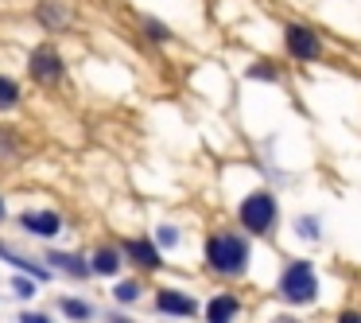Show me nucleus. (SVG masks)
<instances>
[{
    "label": "nucleus",
    "instance_id": "obj_12",
    "mask_svg": "<svg viewBox=\"0 0 361 323\" xmlns=\"http://www.w3.org/2000/svg\"><path fill=\"white\" fill-rule=\"evenodd\" d=\"M66 20H71V12H66V4L63 0H43L39 4V24H47V28H66Z\"/></svg>",
    "mask_w": 361,
    "mask_h": 323
},
{
    "label": "nucleus",
    "instance_id": "obj_23",
    "mask_svg": "<svg viewBox=\"0 0 361 323\" xmlns=\"http://www.w3.org/2000/svg\"><path fill=\"white\" fill-rule=\"evenodd\" d=\"M338 323H361V315H357V312H345V315H342V319H338Z\"/></svg>",
    "mask_w": 361,
    "mask_h": 323
},
{
    "label": "nucleus",
    "instance_id": "obj_25",
    "mask_svg": "<svg viewBox=\"0 0 361 323\" xmlns=\"http://www.w3.org/2000/svg\"><path fill=\"white\" fill-rule=\"evenodd\" d=\"M276 323H295V319H276Z\"/></svg>",
    "mask_w": 361,
    "mask_h": 323
},
{
    "label": "nucleus",
    "instance_id": "obj_11",
    "mask_svg": "<svg viewBox=\"0 0 361 323\" xmlns=\"http://www.w3.org/2000/svg\"><path fill=\"white\" fill-rule=\"evenodd\" d=\"M0 257L8 261V265H16V269H24V273H32L35 281H51V269H43V265H35V261H27L24 253H16V249H8V245L0 242Z\"/></svg>",
    "mask_w": 361,
    "mask_h": 323
},
{
    "label": "nucleus",
    "instance_id": "obj_6",
    "mask_svg": "<svg viewBox=\"0 0 361 323\" xmlns=\"http://www.w3.org/2000/svg\"><path fill=\"white\" fill-rule=\"evenodd\" d=\"M20 226L32 230L35 237H55L59 230H63V218H59L55 211H24L20 214Z\"/></svg>",
    "mask_w": 361,
    "mask_h": 323
},
{
    "label": "nucleus",
    "instance_id": "obj_9",
    "mask_svg": "<svg viewBox=\"0 0 361 323\" xmlns=\"http://www.w3.org/2000/svg\"><path fill=\"white\" fill-rule=\"evenodd\" d=\"M237 296H229V292H221V296H214L210 304H206V319L210 323H233V315H237Z\"/></svg>",
    "mask_w": 361,
    "mask_h": 323
},
{
    "label": "nucleus",
    "instance_id": "obj_8",
    "mask_svg": "<svg viewBox=\"0 0 361 323\" xmlns=\"http://www.w3.org/2000/svg\"><path fill=\"white\" fill-rule=\"evenodd\" d=\"M125 253H128V257H133L140 269H159V249L148 242V237H133V242L125 245Z\"/></svg>",
    "mask_w": 361,
    "mask_h": 323
},
{
    "label": "nucleus",
    "instance_id": "obj_3",
    "mask_svg": "<svg viewBox=\"0 0 361 323\" xmlns=\"http://www.w3.org/2000/svg\"><path fill=\"white\" fill-rule=\"evenodd\" d=\"M241 222H245V230H252V234H264L268 226L276 222V199L268 195V191H252L249 199L241 203Z\"/></svg>",
    "mask_w": 361,
    "mask_h": 323
},
{
    "label": "nucleus",
    "instance_id": "obj_7",
    "mask_svg": "<svg viewBox=\"0 0 361 323\" xmlns=\"http://www.w3.org/2000/svg\"><path fill=\"white\" fill-rule=\"evenodd\" d=\"M156 307L164 315H195L198 312V300L187 296V292H175V288H164L156 296Z\"/></svg>",
    "mask_w": 361,
    "mask_h": 323
},
{
    "label": "nucleus",
    "instance_id": "obj_15",
    "mask_svg": "<svg viewBox=\"0 0 361 323\" xmlns=\"http://www.w3.org/2000/svg\"><path fill=\"white\" fill-rule=\"evenodd\" d=\"M16 102H20V86L12 78H4V74H0V110H12Z\"/></svg>",
    "mask_w": 361,
    "mask_h": 323
},
{
    "label": "nucleus",
    "instance_id": "obj_1",
    "mask_svg": "<svg viewBox=\"0 0 361 323\" xmlns=\"http://www.w3.org/2000/svg\"><path fill=\"white\" fill-rule=\"evenodd\" d=\"M206 261H210L218 273L233 276V273H241V269L249 265V245H245V237H237V234H214L210 242H206Z\"/></svg>",
    "mask_w": 361,
    "mask_h": 323
},
{
    "label": "nucleus",
    "instance_id": "obj_5",
    "mask_svg": "<svg viewBox=\"0 0 361 323\" xmlns=\"http://www.w3.org/2000/svg\"><path fill=\"white\" fill-rule=\"evenodd\" d=\"M283 40H288V51H291L295 59H319V55H322L319 35H314V32H307V28H299V24H291Z\"/></svg>",
    "mask_w": 361,
    "mask_h": 323
},
{
    "label": "nucleus",
    "instance_id": "obj_18",
    "mask_svg": "<svg viewBox=\"0 0 361 323\" xmlns=\"http://www.w3.org/2000/svg\"><path fill=\"white\" fill-rule=\"evenodd\" d=\"M295 226H299V234H303V237H314V234H319V222H314V218H299Z\"/></svg>",
    "mask_w": 361,
    "mask_h": 323
},
{
    "label": "nucleus",
    "instance_id": "obj_4",
    "mask_svg": "<svg viewBox=\"0 0 361 323\" xmlns=\"http://www.w3.org/2000/svg\"><path fill=\"white\" fill-rule=\"evenodd\" d=\"M27 71H32V78L39 82V86H43V82L51 86V82L63 78V59H59V51L51 47V43H43V47L32 51V63H27Z\"/></svg>",
    "mask_w": 361,
    "mask_h": 323
},
{
    "label": "nucleus",
    "instance_id": "obj_2",
    "mask_svg": "<svg viewBox=\"0 0 361 323\" xmlns=\"http://www.w3.org/2000/svg\"><path fill=\"white\" fill-rule=\"evenodd\" d=\"M280 292L288 304H311L314 296H319V281H314V265L311 261H291L288 269H283L280 276Z\"/></svg>",
    "mask_w": 361,
    "mask_h": 323
},
{
    "label": "nucleus",
    "instance_id": "obj_14",
    "mask_svg": "<svg viewBox=\"0 0 361 323\" xmlns=\"http://www.w3.org/2000/svg\"><path fill=\"white\" fill-rule=\"evenodd\" d=\"M59 307H63L71 319H90V315H94V307H90V304H82V300H71V296L59 300Z\"/></svg>",
    "mask_w": 361,
    "mask_h": 323
},
{
    "label": "nucleus",
    "instance_id": "obj_19",
    "mask_svg": "<svg viewBox=\"0 0 361 323\" xmlns=\"http://www.w3.org/2000/svg\"><path fill=\"white\" fill-rule=\"evenodd\" d=\"M20 323H55V319L43 315V312H24V315H20Z\"/></svg>",
    "mask_w": 361,
    "mask_h": 323
},
{
    "label": "nucleus",
    "instance_id": "obj_24",
    "mask_svg": "<svg viewBox=\"0 0 361 323\" xmlns=\"http://www.w3.org/2000/svg\"><path fill=\"white\" fill-rule=\"evenodd\" d=\"M4 214H8V211H4V199H0V222H4Z\"/></svg>",
    "mask_w": 361,
    "mask_h": 323
},
{
    "label": "nucleus",
    "instance_id": "obj_13",
    "mask_svg": "<svg viewBox=\"0 0 361 323\" xmlns=\"http://www.w3.org/2000/svg\"><path fill=\"white\" fill-rule=\"evenodd\" d=\"M51 265H59V269H63V273H71V276H78V281H82V276H90V265H86V261H82V257H74V253H51Z\"/></svg>",
    "mask_w": 361,
    "mask_h": 323
},
{
    "label": "nucleus",
    "instance_id": "obj_16",
    "mask_svg": "<svg viewBox=\"0 0 361 323\" xmlns=\"http://www.w3.org/2000/svg\"><path fill=\"white\" fill-rule=\"evenodd\" d=\"M113 296H117L121 304H136V296H140V284H136V281H121Z\"/></svg>",
    "mask_w": 361,
    "mask_h": 323
},
{
    "label": "nucleus",
    "instance_id": "obj_20",
    "mask_svg": "<svg viewBox=\"0 0 361 323\" xmlns=\"http://www.w3.org/2000/svg\"><path fill=\"white\" fill-rule=\"evenodd\" d=\"M144 28H148V32L156 35V40H167V32H164V28L156 24V20H144Z\"/></svg>",
    "mask_w": 361,
    "mask_h": 323
},
{
    "label": "nucleus",
    "instance_id": "obj_21",
    "mask_svg": "<svg viewBox=\"0 0 361 323\" xmlns=\"http://www.w3.org/2000/svg\"><path fill=\"white\" fill-rule=\"evenodd\" d=\"M252 78H276L272 66H252Z\"/></svg>",
    "mask_w": 361,
    "mask_h": 323
},
{
    "label": "nucleus",
    "instance_id": "obj_10",
    "mask_svg": "<svg viewBox=\"0 0 361 323\" xmlns=\"http://www.w3.org/2000/svg\"><path fill=\"white\" fill-rule=\"evenodd\" d=\"M90 273H97V276H117V273H121V249L102 245V249L94 253V261H90Z\"/></svg>",
    "mask_w": 361,
    "mask_h": 323
},
{
    "label": "nucleus",
    "instance_id": "obj_17",
    "mask_svg": "<svg viewBox=\"0 0 361 323\" xmlns=\"http://www.w3.org/2000/svg\"><path fill=\"white\" fill-rule=\"evenodd\" d=\"M156 242L159 245H179V230H175V226H159L156 230Z\"/></svg>",
    "mask_w": 361,
    "mask_h": 323
},
{
    "label": "nucleus",
    "instance_id": "obj_22",
    "mask_svg": "<svg viewBox=\"0 0 361 323\" xmlns=\"http://www.w3.org/2000/svg\"><path fill=\"white\" fill-rule=\"evenodd\" d=\"M12 284H16L20 296H32V284H27V281H12Z\"/></svg>",
    "mask_w": 361,
    "mask_h": 323
}]
</instances>
